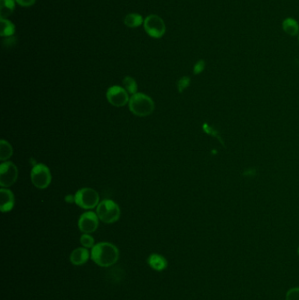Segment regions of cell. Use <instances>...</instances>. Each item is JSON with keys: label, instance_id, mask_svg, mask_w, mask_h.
I'll use <instances>...</instances> for the list:
<instances>
[{"label": "cell", "instance_id": "obj_7", "mask_svg": "<svg viewBox=\"0 0 299 300\" xmlns=\"http://www.w3.org/2000/svg\"><path fill=\"white\" fill-rule=\"evenodd\" d=\"M19 176L18 168L12 162H3L0 165V186L9 188L13 186Z\"/></svg>", "mask_w": 299, "mask_h": 300}, {"label": "cell", "instance_id": "obj_5", "mask_svg": "<svg viewBox=\"0 0 299 300\" xmlns=\"http://www.w3.org/2000/svg\"><path fill=\"white\" fill-rule=\"evenodd\" d=\"M31 180L33 186L38 189L48 188L52 181V175L49 168L43 163H38L34 165L31 171Z\"/></svg>", "mask_w": 299, "mask_h": 300}, {"label": "cell", "instance_id": "obj_12", "mask_svg": "<svg viewBox=\"0 0 299 300\" xmlns=\"http://www.w3.org/2000/svg\"><path fill=\"white\" fill-rule=\"evenodd\" d=\"M149 266L153 270L156 271H163L168 266V262L164 256H161L159 254H152L149 256L148 259Z\"/></svg>", "mask_w": 299, "mask_h": 300}, {"label": "cell", "instance_id": "obj_9", "mask_svg": "<svg viewBox=\"0 0 299 300\" xmlns=\"http://www.w3.org/2000/svg\"><path fill=\"white\" fill-rule=\"evenodd\" d=\"M99 216L93 211H86L78 219V227L84 233H93L98 229L100 221Z\"/></svg>", "mask_w": 299, "mask_h": 300}, {"label": "cell", "instance_id": "obj_21", "mask_svg": "<svg viewBox=\"0 0 299 300\" xmlns=\"http://www.w3.org/2000/svg\"><path fill=\"white\" fill-rule=\"evenodd\" d=\"M203 131L205 132V133H208V134H210V135H212L213 137H216L218 139V141L221 142L222 144H224V142L222 141V138L220 135H219V133H218V131L217 130H215L213 127H211V126H209L208 124H204L203 126Z\"/></svg>", "mask_w": 299, "mask_h": 300}, {"label": "cell", "instance_id": "obj_4", "mask_svg": "<svg viewBox=\"0 0 299 300\" xmlns=\"http://www.w3.org/2000/svg\"><path fill=\"white\" fill-rule=\"evenodd\" d=\"M75 203L79 207L91 210L100 203V197L97 191L89 187L78 190L74 196Z\"/></svg>", "mask_w": 299, "mask_h": 300}, {"label": "cell", "instance_id": "obj_11", "mask_svg": "<svg viewBox=\"0 0 299 300\" xmlns=\"http://www.w3.org/2000/svg\"><path fill=\"white\" fill-rule=\"evenodd\" d=\"M90 258V252L86 248H78L74 249L70 254V260L72 264L76 266H80L88 262Z\"/></svg>", "mask_w": 299, "mask_h": 300}, {"label": "cell", "instance_id": "obj_13", "mask_svg": "<svg viewBox=\"0 0 299 300\" xmlns=\"http://www.w3.org/2000/svg\"><path fill=\"white\" fill-rule=\"evenodd\" d=\"M14 9L15 0H0V19H6Z\"/></svg>", "mask_w": 299, "mask_h": 300}, {"label": "cell", "instance_id": "obj_14", "mask_svg": "<svg viewBox=\"0 0 299 300\" xmlns=\"http://www.w3.org/2000/svg\"><path fill=\"white\" fill-rule=\"evenodd\" d=\"M144 23L143 17L139 13H129L124 19V24L130 28H136Z\"/></svg>", "mask_w": 299, "mask_h": 300}, {"label": "cell", "instance_id": "obj_16", "mask_svg": "<svg viewBox=\"0 0 299 300\" xmlns=\"http://www.w3.org/2000/svg\"><path fill=\"white\" fill-rule=\"evenodd\" d=\"M13 155V148L11 145L5 140L0 141V160L1 162H6Z\"/></svg>", "mask_w": 299, "mask_h": 300}, {"label": "cell", "instance_id": "obj_2", "mask_svg": "<svg viewBox=\"0 0 299 300\" xmlns=\"http://www.w3.org/2000/svg\"><path fill=\"white\" fill-rule=\"evenodd\" d=\"M129 110L137 117H148L155 111L154 100L144 93H137L130 97Z\"/></svg>", "mask_w": 299, "mask_h": 300}, {"label": "cell", "instance_id": "obj_23", "mask_svg": "<svg viewBox=\"0 0 299 300\" xmlns=\"http://www.w3.org/2000/svg\"><path fill=\"white\" fill-rule=\"evenodd\" d=\"M204 69H205V62L203 60H199L193 67V72L195 75H199L204 71Z\"/></svg>", "mask_w": 299, "mask_h": 300}, {"label": "cell", "instance_id": "obj_3", "mask_svg": "<svg viewBox=\"0 0 299 300\" xmlns=\"http://www.w3.org/2000/svg\"><path fill=\"white\" fill-rule=\"evenodd\" d=\"M97 214L100 220L106 224L117 222L121 214L118 204L111 200H103L97 206Z\"/></svg>", "mask_w": 299, "mask_h": 300}, {"label": "cell", "instance_id": "obj_24", "mask_svg": "<svg viewBox=\"0 0 299 300\" xmlns=\"http://www.w3.org/2000/svg\"><path fill=\"white\" fill-rule=\"evenodd\" d=\"M15 1L23 7L32 6L36 2V0H15Z\"/></svg>", "mask_w": 299, "mask_h": 300}, {"label": "cell", "instance_id": "obj_19", "mask_svg": "<svg viewBox=\"0 0 299 300\" xmlns=\"http://www.w3.org/2000/svg\"><path fill=\"white\" fill-rule=\"evenodd\" d=\"M80 242L84 248H93L94 247V238L90 233H84L80 238Z\"/></svg>", "mask_w": 299, "mask_h": 300}, {"label": "cell", "instance_id": "obj_25", "mask_svg": "<svg viewBox=\"0 0 299 300\" xmlns=\"http://www.w3.org/2000/svg\"><path fill=\"white\" fill-rule=\"evenodd\" d=\"M298 253H299V249H298Z\"/></svg>", "mask_w": 299, "mask_h": 300}, {"label": "cell", "instance_id": "obj_6", "mask_svg": "<svg viewBox=\"0 0 299 300\" xmlns=\"http://www.w3.org/2000/svg\"><path fill=\"white\" fill-rule=\"evenodd\" d=\"M143 25L146 33H148L150 37L155 39L163 37L166 32L165 23L158 15H149L144 19Z\"/></svg>", "mask_w": 299, "mask_h": 300}, {"label": "cell", "instance_id": "obj_8", "mask_svg": "<svg viewBox=\"0 0 299 300\" xmlns=\"http://www.w3.org/2000/svg\"><path fill=\"white\" fill-rule=\"evenodd\" d=\"M106 99L115 107H123L129 103V93L121 86H111L106 92Z\"/></svg>", "mask_w": 299, "mask_h": 300}, {"label": "cell", "instance_id": "obj_17", "mask_svg": "<svg viewBox=\"0 0 299 300\" xmlns=\"http://www.w3.org/2000/svg\"><path fill=\"white\" fill-rule=\"evenodd\" d=\"M1 30L0 35L2 37H11L15 33V26L13 23L11 22L7 19H0Z\"/></svg>", "mask_w": 299, "mask_h": 300}, {"label": "cell", "instance_id": "obj_20", "mask_svg": "<svg viewBox=\"0 0 299 300\" xmlns=\"http://www.w3.org/2000/svg\"><path fill=\"white\" fill-rule=\"evenodd\" d=\"M191 85V78L189 77H183L178 82V92L182 93L188 88Z\"/></svg>", "mask_w": 299, "mask_h": 300}, {"label": "cell", "instance_id": "obj_22", "mask_svg": "<svg viewBox=\"0 0 299 300\" xmlns=\"http://www.w3.org/2000/svg\"><path fill=\"white\" fill-rule=\"evenodd\" d=\"M286 300H299V287L289 290L286 294Z\"/></svg>", "mask_w": 299, "mask_h": 300}, {"label": "cell", "instance_id": "obj_26", "mask_svg": "<svg viewBox=\"0 0 299 300\" xmlns=\"http://www.w3.org/2000/svg\"></svg>", "mask_w": 299, "mask_h": 300}, {"label": "cell", "instance_id": "obj_1", "mask_svg": "<svg viewBox=\"0 0 299 300\" xmlns=\"http://www.w3.org/2000/svg\"><path fill=\"white\" fill-rule=\"evenodd\" d=\"M92 259L100 267H110L118 262L119 251L110 242H100L92 248Z\"/></svg>", "mask_w": 299, "mask_h": 300}, {"label": "cell", "instance_id": "obj_15", "mask_svg": "<svg viewBox=\"0 0 299 300\" xmlns=\"http://www.w3.org/2000/svg\"><path fill=\"white\" fill-rule=\"evenodd\" d=\"M283 29L289 35L295 36L299 32V25L296 19L287 18L283 21Z\"/></svg>", "mask_w": 299, "mask_h": 300}, {"label": "cell", "instance_id": "obj_10", "mask_svg": "<svg viewBox=\"0 0 299 300\" xmlns=\"http://www.w3.org/2000/svg\"><path fill=\"white\" fill-rule=\"evenodd\" d=\"M14 194L8 188L0 189V210L2 212H8L14 207Z\"/></svg>", "mask_w": 299, "mask_h": 300}, {"label": "cell", "instance_id": "obj_18", "mask_svg": "<svg viewBox=\"0 0 299 300\" xmlns=\"http://www.w3.org/2000/svg\"><path fill=\"white\" fill-rule=\"evenodd\" d=\"M123 87L126 90V92L129 93V94H135L137 93V90H138V86H137L136 81L135 79L131 77H126V78L123 79Z\"/></svg>", "mask_w": 299, "mask_h": 300}]
</instances>
